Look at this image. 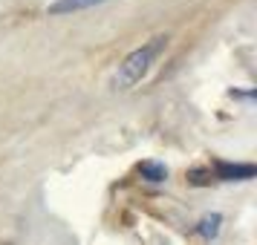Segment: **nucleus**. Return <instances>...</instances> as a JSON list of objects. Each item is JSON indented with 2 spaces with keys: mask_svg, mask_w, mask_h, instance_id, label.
<instances>
[{
  "mask_svg": "<svg viewBox=\"0 0 257 245\" xmlns=\"http://www.w3.org/2000/svg\"><path fill=\"white\" fill-rule=\"evenodd\" d=\"M220 222H222V216L220 213H211V216H205V219L197 225V231L205 236V239H214L217 233H220Z\"/></svg>",
  "mask_w": 257,
  "mask_h": 245,
  "instance_id": "nucleus-5",
  "label": "nucleus"
},
{
  "mask_svg": "<svg viewBox=\"0 0 257 245\" xmlns=\"http://www.w3.org/2000/svg\"><path fill=\"white\" fill-rule=\"evenodd\" d=\"M217 179L222 182H245V179H254L257 167L254 164H237V162H214Z\"/></svg>",
  "mask_w": 257,
  "mask_h": 245,
  "instance_id": "nucleus-2",
  "label": "nucleus"
},
{
  "mask_svg": "<svg viewBox=\"0 0 257 245\" xmlns=\"http://www.w3.org/2000/svg\"><path fill=\"white\" fill-rule=\"evenodd\" d=\"M139 173H142V179H148V182H165V179H168V167L159 164V162H142Z\"/></svg>",
  "mask_w": 257,
  "mask_h": 245,
  "instance_id": "nucleus-4",
  "label": "nucleus"
},
{
  "mask_svg": "<svg viewBox=\"0 0 257 245\" xmlns=\"http://www.w3.org/2000/svg\"><path fill=\"white\" fill-rule=\"evenodd\" d=\"M107 0H52L47 6V15H72V12H84V9H93L101 6Z\"/></svg>",
  "mask_w": 257,
  "mask_h": 245,
  "instance_id": "nucleus-3",
  "label": "nucleus"
},
{
  "mask_svg": "<svg viewBox=\"0 0 257 245\" xmlns=\"http://www.w3.org/2000/svg\"><path fill=\"white\" fill-rule=\"evenodd\" d=\"M165 41L168 38H153V44H148V47H142V49H133L127 58L118 64V72H116L118 90H127V87H133V84H139L145 78V72L151 70L153 58L159 55V49L165 47Z\"/></svg>",
  "mask_w": 257,
  "mask_h": 245,
  "instance_id": "nucleus-1",
  "label": "nucleus"
}]
</instances>
